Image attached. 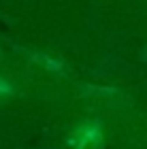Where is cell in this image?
<instances>
[{
	"label": "cell",
	"instance_id": "6da1fadb",
	"mask_svg": "<svg viewBox=\"0 0 147 149\" xmlns=\"http://www.w3.org/2000/svg\"><path fill=\"white\" fill-rule=\"evenodd\" d=\"M11 94H13V85L9 81L0 79V96H11Z\"/></svg>",
	"mask_w": 147,
	"mask_h": 149
}]
</instances>
